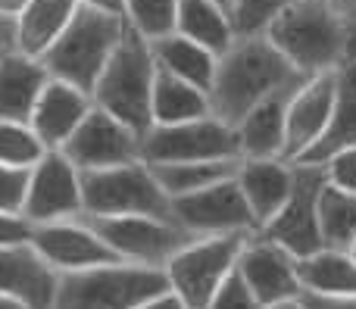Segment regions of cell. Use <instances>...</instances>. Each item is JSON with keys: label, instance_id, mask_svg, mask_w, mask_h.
Segmentation results:
<instances>
[{"label": "cell", "instance_id": "6da1fadb", "mask_svg": "<svg viewBox=\"0 0 356 309\" xmlns=\"http://www.w3.org/2000/svg\"><path fill=\"white\" fill-rule=\"evenodd\" d=\"M307 81L266 35H241L216 60L209 112L225 125H238L253 106Z\"/></svg>", "mask_w": 356, "mask_h": 309}, {"label": "cell", "instance_id": "7a4b0ae2", "mask_svg": "<svg viewBox=\"0 0 356 309\" xmlns=\"http://www.w3.org/2000/svg\"><path fill=\"white\" fill-rule=\"evenodd\" d=\"M263 35L307 78L334 72L350 60L353 31L325 0H291Z\"/></svg>", "mask_w": 356, "mask_h": 309}, {"label": "cell", "instance_id": "3957f363", "mask_svg": "<svg viewBox=\"0 0 356 309\" xmlns=\"http://www.w3.org/2000/svg\"><path fill=\"white\" fill-rule=\"evenodd\" d=\"M154 78L156 62L150 53V41L125 22L116 50L110 53L104 72L97 75L91 87V100L94 106H100L104 112L135 128L138 135H144L154 125V116H150Z\"/></svg>", "mask_w": 356, "mask_h": 309}, {"label": "cell", "instance_id": "277c9868", "mask_svg": "<svg viewBox=\"0 0 356 309\" xmlns=\"http://www.w3.org/2000/svg\"><path fill=\"white\" fill-rule=\"evenodd\" d=\"M122 31L125 16H113V12H100L79 3L66 28L56 35V41L38 60L44 62L50 78H60L91 94L94 81L104 72Z\"/></svg>", "mask_w": 356, "mask_h": 309}, {"label": "cell", "instance_id": "5b68a950", "mask_svg": "<svg viewBox=\"0 0 356 309\" xmlns=\"http://www.w3.org/2000/svg\"><path fill=\"white\" fill-rule=\"evenodd\" d=\"M163 291L169 281L160 266L116 260L60 275L54 309H135Z\"/></svg>", "mask_w": 356, "mask_h": 309}, {"label": "cell", "instance_id": "8992f818", "mask_svg": "<svg viewBox=\"0 0 356 309\" xmlns=\"http://www.w3.org/2000/svg\"><path fill=\"white\" fill-rule=\"evenodd\" d=\"M81 216H160L172 219V206L144 160L125 166L81 172Z\"/></svg>", "mask_w": 356, "mask_h": 309}, {"label": "cell", "instance_id": "52a82bcc", "mask_svg": "<svg viewBox=\"0 0 356 309\" xmlns=\"http://www.w3.org/2000/svg\"><path fill=\"white\" fill-rule=\"evenodd\" d=\"M250 235L232 231V235H207L191 237L172 260L163 266L169 291L188 309H207L219 285L234 272L238 253Z\"/></svg>", "mask_w": 356, "mask_h": 309}, {"label": "cell", "instance_id": "ba28073f", "mask_svg": "<svg viewBox=\"0 0 356 309\" xmlns=\"http://www.w3.org/2000/svg\"><path fill=\"white\" fill-rule=\"evenodd\" d=\"M325 181L328 178L322 162L297 160L294 172H291L288 197H284L282 210L259 228V235L269 237L278 247H284L294 260L325 247L319 235V194L325 187Z\"/></svg>", "mask_w": 356, "mask_h": 309}, {"label": "cell", "instance_id": "9c48e42d", "mask_svg": "<svg viewBox=\"0 0 356 309\" xmlns=\"http://www.w3.org/2000/svg\"><path fill=\"white\" fill-rule=\"evenodd\" d=\"M144 162H191V160H241L238 135L213 112L191 122L150 125L141 135Z\"/></svg>", "mask_w": 356, "mask_h": 309}, {"label": "cell", "instance_id": "30bf717a", "mask_svg": "<svg viewBox=\"0 0 356 309\" xmlns=\"http://www.w3.org/2000/svg\"><path fill=\"white\" fill-rule=\"evenodd\" d=\"M104 244L125 262L138 266H166L191 241V235L172 219L160 216H81Z\"/></svg>", "mask_w": 356, "mask_h": 309}, {"label": "cell", "instance_id": "8fae6325", "mask_svg": "<svg viewBox=\"0 0 356 309\" xmlns=\"http://www.w3.org/2000/svg\"><path fill=\"white\" fill-rule=\"evenodd\" d=\"M172 206V222L181 225L191 237H207V235H232V231H244L253 235L257 222L247 206L244 194H241L238 181L225 178L216 185L194 191L188 197L169 200Z\"/></svg>", "mask_w": 356, "mask_h": 309}, {"label": "cell", "instance_id": "7c38bea8", "mask_svg": "<svg viewBox=\"0 0 356 309\" xmlns=\"http://www.w3.org/2000/svg\"><path fill=\"white\" fill-rule=\"evenodd\" d=\"M60 150L79 172H97L141 160V135L100 106H91V112Z\"/></svg>", "mask_w": 356, "mask_h": 309}, {"label": "cell", "instance_id": "4fadbf2b", "mask_svg": "<svg viewBox=\"0 0 356 309\" xmlns=\"http://www.w3.org/2000/svg\"><path fill=\"white\" fill-rule=\"evenodd\" d=\"M22 216L35 225L81 216V172L63 150H47L29 169Z\"/></svg>", "mask_w": 356, "mask_h": 309}, {"label": "cell", "instance_id": "5bb4252c", "mask_svg": "<svg viewBox=\"0 0 356 309\" xmlns=\"http://www.w3.org/2000/svg\"><path fill=\"white\" fill-rule=\"evenodd\" d=\"M31 247L41 253L54 272H81L91 266L116 262L119 256L104 244V237L85 222V219H60V222L35 225L31 231Z\"/></svg>", "mask_w": 356, "mask_h": 309}, {"label": "cell", "instance_id": "9a60e30c", "mask_svg": "<svg viewBox=\"0 0 356 309\" xmlns=\"http://www.w3.org/2000/svg\"><path fill=\"white\" fill-rule=\"evenodd\" d=\"M238 275L247 281L257 300L263 306L282 303V300L300 297V281H297V260L284 247L272 244L259 231H253L238 253Z\"/></svg>", "mask_w": 356, "mask_h": 309}, {"label": "cell", "instance_id": "2e32d148", "mask_svg": "<svg viewBox=\"0 0 356 309\" xmlns=\"http://www.w3.org/2000/svg\"><path fill=\"white\" fill-rule=\"evenodd\" d=\"M338 72V69H334ZM334 72H322L307 78L294 94L288 97L284 110V153L282 160L294 162L319 141L325 131L328 112L334 100Z\"/></svg>", "mask_w": 356, "mask_h": 309}, {"label": "cell", "instance_id": "e0dca14e", "mask_svg": "<svg viewBox=\"0 0 356 309\" xmlns=\"http://www.w3.org/2000/svg\"><path fill=\"white\" fill-rule=\"evenodd\" d=\"M60 272L41 260L29 244H6L0 247V294L16 297L31 309H54Z\"/></svg>", "mask_w": 356, "mask_h": 309}, {"label": "cell", "instance_id": "ac0fdd59", "mask_svg": "<svg viewBox=\"0 0 356 309\" xmlns=\"http://www.w3.org/2000/svg\"><path fill=\"white\" fill-rule=\"evenodd\" d=\"M94 100L88 91L75 85H66L60 78H47V85L38 94V103L31 110L29 125L44 141L47 150H60L72 137V131L81 125V119L91 112Z\"/></svg>", "mask_w": 356, "mask_h": 309}, {"label": "cell", "instance_id": "d6986e66", "mask_svg": "<svg viewBox=\"0 0 356 309\" xmlns=\"http://www.w3.org/2000/svg\"><path fill=\"white\" fill-rule=\"evenodd\" d=\"M291 172H294V162L288 160H241L234 181H238L241 194H244L247 206L253 212V222L257 231L282 210L284 197L291 191Z\"/></svg>", "mask_w": 356, "mask_h": 309}, {"label": "cell", "instance_id": "ffe728a7", "mask_svg": "<svg viewBox=\"0 0 356 309\" xmlns=\"http://www.w3.org/2000/svg\"><path fill=\"white\" fill-rule=\"evenodd\" d=\"M347 147H356V56H350L334 72V100H332L325 131H322L319 141L300 160L325 162L328 156H334L338 150H347Z\"/></svg>", "mask_w": 356, "mask_h": 309}, {"label": "cell", "instance_id": "44dd1931", "mask_svg": "<svg viewBox=\"0 0 356 309\" xmlns=\"http://www.w3.org/2000/svg\"><path fill=\"white\" fill-rule=\"evenodd\" d=\"M47 78L50 75L38 56L19 53V50L6 53L0 60V119L3 122H29Z\"/></svg>", "mask_w": 356, "mask_h": 309}, {"label": "cell", "instance_id": "7402d4cb", "mask_svg": "<svg viewBox=\"0 0 356 309\" xmlns=\"http://www.w3.org/2000/svg\"><path fill=\"white\" fill-rule=\"evenodd\" d=\"M294 91H284V94H275V97L263 100V103L253 106V110L234 125L241 160H272V156L282 160V153H284V110H288V97Z\"/></svg>", "mask_w": 356, "mask_h": 309}, {"label": "cell", "instance_id": "603a6c76", "mask_svg": "<svg viewBox=\"0 0 356 309\" xmlns=\"http://www.w3.org/2000/svg\"><path fill=\"white\" fill-rule=\"evenodd\" d=\"M150 53H154L156 69L175 75V78L191 81L194 87H200V91L209 94L213 75H216V60H219L209 47L178 35V31H169V35L150 41Z\"/></svg>", "mask_w": 356, "mask_h": 309}, {"label": "cell", "instance_id": "cb8c5ba5", "mask_svg": "<svg viewBox=\"0 0 356 309\" xmlns=\"http://www.w3.org/2000/svg\"><path fill=\"white\" fill-rule=\"evenodd\" d=\"M297 281L319 297H356V260L347 250L322 247L297 260Z\"/></svg>", "mask_w": 356, "mask_h": 309}, {"label": "cell", "instance_id": "d4e9b609", "mask_svg": "<svg viewBox=\"0 0 356 309\" xmlns=\"http://www.w3.org/2000/svg\"><path fill=\"white\" fill-rule=\"evenodd\" d=\"M79 0H29L16 16V50L41 56L72 19Z\"/></svg>", "mask_w": 356, "mask_h": 309}, {"label": "cell", "instance_id": "484cf974", "mask_svg": "<svg viewBox=\"0 0 356 309\" xmlns=\"http://www.w3.org/2000/svg\"><path fill=\"white\" fill-rule=\"evenodd\" d=\"M175 31L191 37V41L203 44V47H209L216 56L225 53L232 47V41L238 37L234 35L232 16L219 3H213V0H178Z\"/></svg>", "mask_w": 356, "mask_h": 309}, {"label": "cell", "instance_id": "4316f807", "mask_svg": "<svg viewBox=\"0 0 356 309\" xmlns=\"http://www.w3.org/2000/svg\"><path fill=\"white\" fill-rule=\"evenodd\" d=\"M150 116H154V125H175V122H191V119L209 116V94L194 87L191 81L175 78V75L156 69Z\"/></svg>", "mask_w": 356, "mask_h": 309}, {"label": "cell", "instance_id": "83f0119b", "mask_svg": "<svg viewBox=\"0 0 356 309\" xmlns=\"http://www.w3.org/2000/svg\"><path fill=\"white\" fill-rule=\"evenodd\" d=\"M241 160H191V162H147L150 172H154L156 185L163 187L169 200L188 197L194 191L216 185V181H225L238 172Z\"/></svg>", "mask_w": 356, "mask_h": 309}, {"label": "cell", "instance_id": "f1b7e54d", "mask_svg": "<svg viewBox=\"0 0 356 309\" xmlns=\"http://www.w3.org/2000/svg\"><path fill=\"white\" fill-rule=\"evenodd\" d=\"M319 235L325 247L347 250L356 237V194L325 181L319 194Z\"/></svg>", "mask_w": 356, "mask_h": 309}, {"label": "cell", "instance_id": "f546056e", "mask_svg": "<svg viewBox=\"0 0 356 309\" xmlns=\"http://www.w3.org/2000/svg\"><path fill=\"white\" fill-rule=\"evenodd\" d=\"M44 153H47V147L29 122H3L0 119V166L31 169Z\"/></svg>", "mask_w": 356, "mask_h": 309}, {"label": "cell", "instance_id": "4dcf8cb0", "mask_svg": "<svg viewBox=\"0 0 356 309\" xmlns=\"http://www.w3.org/2000/svg\"><path fill=\"white\" fill-rule=\"evenodd\" d=\"M175 6L178 0H125V22L154 41L175 31Z\"/></svg>", "mask_w": 356, "mask_h": 309}, {"label": "cell", "instance_id": "1f68e13d", "mask_svg": "<svg viewBox=\"0 0 356 309\" xmlns=\"http://www.w3.org/2000/svg\"><path fill=\"white\" fill-rule=\"evenodd\" d=\"M291 0H234L232 25L234 35H263L272 25V19L288 6Z\"/></svg>", "mask_w": 356, "mask_h": 309}, {"label": "cell", "instance_id": "d6a6232c", "mask_svg": "<svg viewBox=\"0 0 356 309\" xmlns=\"http://www.w3.org/2000/svg\"><path fill=\"white\" fill-rule=\"evenodd\" d=\"M207 309H266V306L259 303L257 294L247 287V281L241 278L238 269H234V272L219 285V291L213 294V300L207 303Z\"/></svg>", "mask_w": 356, "mask_h": 309}, {"label": "cell", "instance_id": "836d02e7", "mask_svg": "<svg viewBox=\"0 0 356 309\" xmlns=\"http://www.w3.org/2000/svg\"><path fill=\"white\" fill-rule=\"evenodd\" d=\"M29 169L0 166V212H22Z\"/></svg>", "mask_w": 356, "mask_h": 309}, {"label": "cell", "instance_id": "e575fe53", "mask_svg": "<svg viewBox=\"0 0 356 309\" xmlns=\"http://www.w3.org/2000/svg\"><path fill=\"white\" fill-rule=\"evenodd\" d=\"M322 166H325L328 185L344 187V191H353L356 194V147L338 150V153L328 156Z\"/></svg>", "mask_w": 356, "mask_h": 309}, {"label": "cell", "instance_id": "d590c367", "mask_svg": "<svg viewBox=\"0 0 356 309\" xmlns=\"http://www.w3.org/2000/svg\"><path fill=\"white\" fill-rule=\"evenodd\" d=\"M35 222L22 216V212H0V247L6 244H29Z\"/></svg>", "mask_w": 356, "mask_h": 309}, {"label": "cell", "instance_id": "8d00e7d4", "mask_svg": "<svg viewBox=\"0 0 356 309\" xmlns=\"http://www.w3.org/2000/svg\"><path fill=\"white\" fill-rule=\"evenodd\" d=\"M303 309H356V297H319V294L300 291Z\"/></svg>", "mask_w": 356, "mask_h": 309}, {"label": "cell", "instance_id": "74e56055", "mask_svg": "<svg viewBox=\"0 0 356 309\" xmlns=\"http://www.w3.org/2000/svg\"><path fill=\"white\" fill-rule=\"evenodd\" d=\"M16 50V19L0 16V60Z\"/></svg>", "mask_w": 356, "mask_h": 309}, {"label": "cell", "instance_id": "f35d334b", "mask_svg": "<svg viewBox=\"0 0 356 309\" xmlns=\"http://www.w3.org/2000/svg\"><path fill=\"white\" fill-rule=\"evenodd\" d=\"M135 309H188V306H184L172 291H163V294H156V297H150V300H144V303H138Z\"/></svg>", "mask_w": 356, "mask_h": 309}, {"label": "cell", "instance_id": "ab89813d", "mask_svg": "<svg viewBox=\"0 0 356 309\" xmlns=\"http://www.w3.org/2000/svg\"><path fill=\"white\" fill-rule=\"evenodd\" d=\"M325 3L350 25V31H356V0H325Z\"/></svg>", "mask_w": 356, "mask_h": 309}, {"label": "cell", "instance_id": "60d3db41", "mask_svg": "<svg viewBox=\"0 0 356 309\" xmlns=\"http://www.w3.org/2000/svg\"><path fill=\"white\" fill-rule=\"evenodd\" d=\"M79 3L100 12H113V16H125V0H79Z\"/></svg>", "mask_w": 356, "mask_h": 309}, {"label": "cell", "instance_id": "b9f144b4", "mask_svg": "<svg viewBox=\"0 0 356 309\" xmlns=\"http://www.w3.org/2000/svg\"><path fill=\"white\" fill-rule=\"evenodd\" d=\"M29 3V0H0V16L6 19H16L19 12H22V6Z\"/></svg>", "mask_w": 356, "mask_h": 309}, {"label": "cell", "instance_id": "7bdbcfd3", "mask_svg": "<svg viewBox=\"0 0 356 309\" xmlns=\"http://www.w3.org/2000/svg\"><path fill=\"white\" fill-rule=\"evenodd\" d=\"M0 309H31V306L22 303V300H16V297H6V294H0Z\"/></svg>", "mask_w": 356, "mask_h": 309}, {"label": "cell", "instance_id": "ee69618b", "mask_svg": "<svg viewBox=\"0 0 356 309\" xmlns=\"http://www.w3.org/2000/svg\"><path fill=\"white\" fill-rule=\"evenodd\" d=\"M266 309H303V303H300V297H291V300H282V303H272V306H266Z\"/></svg>", "mask_w": 356, "mask_h": 309}, {"label": "cell", "instance_id": "f6af8a7d", "mask_svg": "<svg viewBox=\"0 0 356 309\" xmlns=\"http://www.w3.org/2000/svg\"><path fill=\"white\" fill-rule=\"evenodd\" d=\"M213 3H219L222 10H225L228 16H232V10H234V0H213Z\"/></svg>", "mask_w": 356, "mask_h": 309}, {"label": "cell", "instance_id": "bcb514c9", "mask_svg": "<svg viewBox=\"0 0 356 309\" xmlns=\"http://www.w3.org/2000/svg\"><path fill=\"white\" fill-rule=\"evenodd\" d=\"M347 253H350V256H353V260H356V237H353V241H350V247H347Z\"/></svg>", "mask_w": 356, "mask_h": 309}, {"label": "cell", "instance_id": "7dc6e473", "mask_svg": "<svg viewBox=\"0 0 356 309\" xmlns=\"http://www.w3.org/2000/svg\"><path fill=\"white\" fill-rule=\"evenodd\" d=\"M350 56H356V31H353V41H350Z\"/></svg>", "mask_w": 356, "mask_h": 309}]
</instances>
